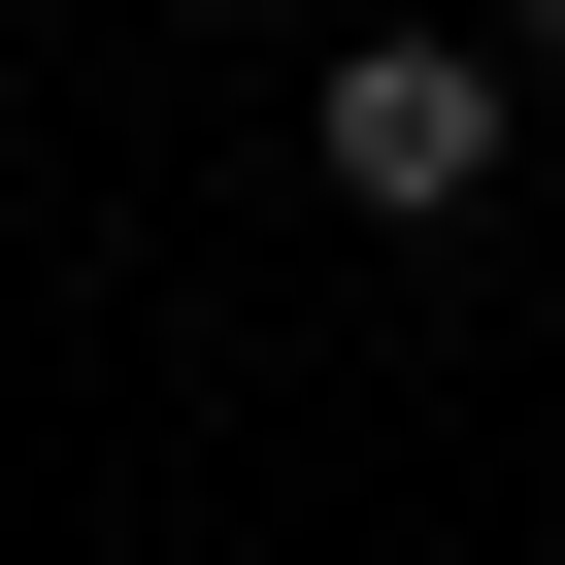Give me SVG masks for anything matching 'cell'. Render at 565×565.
Segmentation results:
<instances>
[{
    "instance_id": "6da1fadb",
    "label": "cell",
    "mask_w": 565,
    "mask_h": 565,
    "mask_svg": "<svg viewBox=\"0 0 565 565\" xmlns=\"http://www.w3.org/2000/svg\"><path fill=\"white\" fill-rule=\"evenodd\" d=\"M499 100H532L499 34H333V67H300V167H333L366 233H466V200H499Z\"/></svg>"
},
{
    "instance_id": "7a4b0ae2",
    "label": "cell",
    "mask_w": 565,
    "mask_h": 565,
    "mask_svg": "<svg viewBox=\"0 0 565 565\" xmlns=\"http://www.w3.org/2000/svg\"><path fill=\"white\" fill-rule=\"evenodd\" d=\"M466 34H499V67H565V0H466Z\"/></svg>"
},
{
    "instance_id": "3957f363",
    "label": "cell",
    "mask_w": 565,
    "mask_h": 565,
    "mask_svg": "<svg viewBox=\"0 0 565 565\" xmlns=\"http://www.w3.org/2000/svg\"><path fill=\"white\" fill-rule=\"evenodd\" d=\"M233 34H300V0H233Z\"/></svg>"
}]
</instances>
